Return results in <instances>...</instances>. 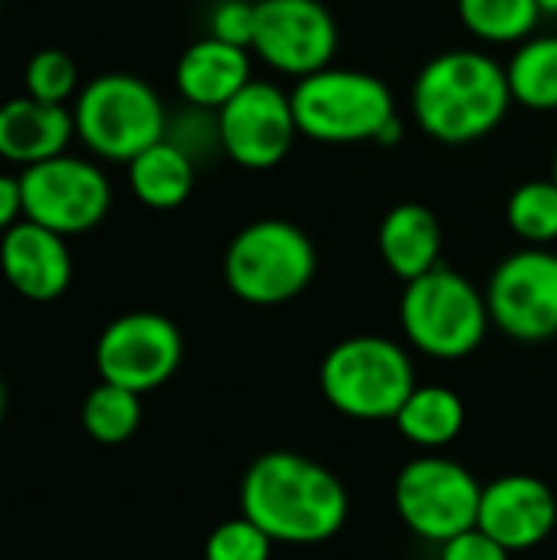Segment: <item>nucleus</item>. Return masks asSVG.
I'll use <instances>...</instances> for the list:
<instances>
[{"instance_id": "obj_1", "label": "nucleus", "mask_w": 557, "mask_h": 560, "mask_svg": "<svg viewBox=\"0 0 557 560\" xmlns=\"http://www.w3.org/2000/svg\"><path fill=\"white\" fill-rule=\"evenodd\" d=\"M240 512L276 545H322L348 522V489L309 456L266 453L240 482Z\"/></svg>"}, {"instance_id": "obj_2", "label": "nucleus", "mask_w": 557, "mask_h": 560, "mask_svg": "<svg viewBox=\"0 0 557 560\" xmlns=\"http://www.w3.org/2000/svg\"><path fill=\"white\" fill-rule=\"evenodd\" d=\"M512 105L506 66L476 49L437 52L410 89L417 125L440 144H469L492 135Z\"/></svg>"}, {"instance_id": "obj_3", "label": "nucleus", "mask_w": 557, "mask_h": 560, "mask_svg": "<svg viewBox=\"0 0 557 560\" xmlns=\"http://www.w3.org/2000/svg\"><path fill=\"white\" fill-rule=\"evenodd\" d=\"M318 387L332 410L351 420H394L417 387L410 354L381 335H355L338 341L322 368Z\"/></svg>"}, {"instance_id": "obj_4", "label": "nucleus", "mask_w": 557, "mask_h": 560, "mask_svg": "<svg viewBox=\"0 0 557 560\" xmlns=\"http://www.w3.org/2000/svg\"><path fill=\"white\" fill-rule=\"evenodd\" d=\"M404 338L427 358L463 361L469 358L492 325L486 292H479L456 269L437 266L420 279L404 282L397 305Z\"/></svg>"}, {"instance_id": "obj_5", "label": "nucleus", "mask_w": 557, "mask_h": 560, "mask_svg": "<svg viewBox=\"0 0 557 560\" xmlns=\"http://www.w3.org/2000/svg\"><path fill=\"white\" fill-rule=\"evenodd\" d=\"M289 98L299 135L318 144L378 141L384 125L397 118L387 82L361 69L325 66L305 79H295Z\"/></svg>"}, {"instance_id": "obj_6", "label": "nucleus", "mask_w": 557, "mask_h": 560, "mask_svg": "<svg viewBox=\"0 0 557 560\" xmlns=\"http://www.w3.org/2000/svg\"><path fill=\"white\" fill-rule=\"evenodd\" d=\"M318 272V253L305 230L289 220H256L243 226L223 256L227 289L246 305H286L299 299Z\"/></svg>"}, {"instance_id": "obj_7", "label": "nucleus", "mask_w": 557, "mask_h": 560, "mask_svg": "<svg viewBox=\"0 0 557 560\" xmlns=\"http://www.w3.org/2000/svg\"><path fill=\"white\" fill-rule=\"evenodd\" d=\"M76 138L102 161L128 164L167 135V108L161 95L138 75H95L72 105Z\"/></svg>"}, {"instance_id": "obj_8", "label": "nucleus", "mask_w": 557, "mask_h": 560, "mask_svg": "<svg viewBox=\"0 0 557 560\" xmlns=\"http://www.w3.org/2000/svg\"><path fill=\"white\" fill-rule=\"evenodd\" d=\"M483 486L476 476L443 456H423L407 463L394 482V505L401 522L430 545L476 528Z\"/></svg>"}, {"instance_id": "obj_9", "label": "nucleus", "mask_w": 557, "mask_h": 560, "mask_svg": "<svg viewBox=\"0 0 557 560\" xmlns=\"http://www.w3.org/2000/svg\"><path fill=\"white\" fill-rule=\"evenodd\" d=\"M23 217L59 233L79 236L98 226L112 207V184L95 161L59 154L23 167Z\"/></svg>"}, {"instance_id": "obj_10", "label": "nucleus", "mask_w": 557, "mask_h": 560, "mask_svg": "<svg viewBox=\"0 0 557 560\" xmlns=\"http://www.w3.org/2000/svg\"><path fill=\"white\" fill-rule=\"evenodd\" d=\"M492 325L522 345H542L557 335V253L522 246L506 256L486 285Z\"/></svg>"}, {"instance_id": "obj_11", "label": "nucleus", "mask_w": 557, "mask_h": 560, "mask_svg": "<svg viewBox=\"0 0 557 560\" xmlns=\"http://www.w3.org/2000/svg\"><path fill=\"white\" fill-rule=\"evenodd\" d=\"M184 361L177 325L158 312H128L105 325L95 341V371L102 381L148 394L164 387Z\"/></svg>"}, {"instance_id": "obj_12", "label": "nucleus", "mask_w": 557, "mask_h": 560, "mask_svg": "<svg viewBox=\"0 0 557 560\" xmlns=\"http://www.w3.org/2000/svg\"><path fill=\"white\" fill-rule=\"evenodd\" d=\"M250 49L272 72L305 79L332 66L338 52V23L322 0H259Z\"/></svg>"}, {"instance_id": "obj_13", "label": "nucleus", "mask_w": 557, "mask_h": 560, "mask_svg": "<svg viewBox=\"0 0 557 560\" xmlns=\"http://www.w3.org/2000/svg\"><path fill=\"white\" fill-rule=\"evenodd\" d=\"M217 128L223 154L246 171H269L282 164L295 138H302L289 92L266 79H253L223 108H217Z\"/></svg>"}, {"instance_id": "obj_14", "label": "nucleus", "mask_w": 557, "mask_h": 560, "mask_svg": "<svg viewBox=\"0 0 557 560\" xmlns=\"http://www.w3.org/2000/svg\"><path fill=\"white\" fill-rule=\"evenodd\" d=\"M476 528H483L512 555L532 551L545 545L557 528L555 489L545 479L525 472L499 476L483 486Z\"/></svg>"}, {"instance_id": "obj_15", "label": "nucleus", "mask_w": 557, "mask_h": 560, "mask_svg": "<svg viewBox=\"0 0 557 560\" xmlns=\"http://www.w3.org/2000/svg\"><path fill=\"white\" fill-rule=\"evenodd\" d=\"M0 272L7 285L30 302H53L72 282V256L66 236L20 220L0 233Z\"/></svg>"}, {"instance_id": "obj_16", "label": "nucleus", "mask_w": 557, "mask_h": 560, "mask_svg": "<svg viewBox=\"0 0 557 560\" xmlns=\"http://www.w3.org/2000/svg\"><path fill=\"white\" fill-rule=\"evenodd\" d=\"M253 82V52L213 36H204L190 43L177 66H174V85L187 105L197 108H223L240 89Z\"/></svg>"}, {"instance_id": "obj_17", "label": "nucleus", "mask_w": 557, "mask_h": 560, "mask_svg": "<svg viewBox=\"0 0 557 560\" xmlns=\"http://www.w3.org/2000/svg\"><path fill=\"white\" fill-rule=\"evenodd\" d=\"M76 135L72 112L33 95H20L0 105V158L20 167L66 154Z\"/></svg>"}, {"instance_id": "obj_18", "label": "nucleus", "mask_w": 557, "mask_h": 560, "mask_svg": "<svg viewBox=\"0 0 557 560\" xmlns=\"http://www.w3.org/2000/svg\"><path fill=\"white\" fill-rule=\"evenodd\" d=\"M378 253L401 282L420 279L423 272L443 266V230L430 207L423 203H397L384 213L378 230Z\"/></svg>"}, {"instance_id": "obj_19", "label": "nucleus", "mask_w": 557, "mask_h": 560, "mask_svg": "<svg viewBox=\"0 0 557 560\" xmlns=\"http://www.w3.org/2000/svg\"><path fill=\"white\" fill-rule=\"evenodd\" d=\"M194 177L197 161L167 138L154 141L151 148L128 161V187L151 210L181 207L194 190Z\"/></svg>"}, {"instance_id": "obj_20", "label": "nucleus", "mask_w": 557, "mask_h": 560, "mask_svg": "<svg viewBox=\"0 0 557 560\" xmlns=\"http://www.w3.org/2000/svg\"><path fill=\"white\" fill-rule=\"evenodd\" d=\"M394 423L407 443L420 450H443L463 433L466 407L456 390L440 387V384H423V387H414V394L404 400Z\"/></svg>"}, {"instance_id": "obj_21", "label": "nucleus", "mask_w": 557, "mask_h": 560, "mask_svg": "<svg viewBox=\"0 0 557 560\" xmlns=\"http://www.w3.org/2000/svg\"><path fill=\"white\" fill-rule=\"evenodd\" d=\"M512 102L529 112H557V33L529 36L506 62Z\"/></svg>"}, {"instance_id": "obj_22", "label": "nucleus", "mask_w": 557, "mask_h": 560, "mask_svg": "<svg viewBox=\"0 0 557 560\" xmlns=\"http://www.w3.org/2000/svg\"><path fill=\"white\" fill-rule=\"evenodd\" d=\"M460 23L489 46H519L535 36L545 10L538 0H456Z\"/></svg>"}, {"instance_id": "obj_23", "label": "nucleus", "mask_w": 557, "mask_h": 560, "mask_svg": "<svg viewBox=\"0 0 557 560\" xmlns=\"http://www.w3.org/2000/svg\"><path fill=\"white\" fill-rule=\"evenodd\" d=\"M141 427V394L102 381L89 390L82 404V430L102 446H118L131 440Z\"/></svg>"}, {"instance_id": "obj_24", "label": "nucleus", "mask_w": 557, "mask_h": 560, "mask_svg": "<svg viewBox=\"0 0 557 560\" xmlns=\"http://www.w3.org/2000/svg\"><path fill=\"white\" fill-rule=\"evenodd\" d=\"M509 230L525 246H552L557 243V184L548 180H525L512 190L506 203Z\"/></svg>"}, {"instance_id": "obj_25", "label": "nucleus", "mask_w": 557, "mask_h": 560, "mask_svg": "<svg viewBox=\"0 0 557 560\" xmlns=\"http://www.w3.org/2000/svg\"><path fill=\"white\" fill-rule=\"evenodd\" d=\"M23 82H26V95L49 102V105H66L76 95L79 72H76V62L62 49H39L26 62Z\"/></svg>"}, {"instance_id": "obj_26", "label": "nucleus", "mask_w": 557, "mask_h": 560, "mask_svg": "<svg viewBox=\"0 0 557 560\" xmlns=\"http://www.w3.org/2000/svg\"><path fill=\"white\" fill-rule=\"evenodd\" d=\"M272 538L246 515L217 525L204 545V560H269Z\"/></svg>"}, {"instance_id": "obj_27", "label": "nucleus", "mask_w": 557, "mask_h": 560, "mask_svg": "<svg viewBox=\"0 0 557 560\" xmlns=\"http://www.w3.org/2000/svg\"><path fill=\"white\" fill-rule=\"evenodd\" d=\"M167 141H174L184 154H190L194 161H204L210 158L213 151H223L220 148V128H217V112L210 108H197V105H187L181 115L167 118Z\"/></svg>"}, {"instance_id": "obj_28", "label": "nucleus", "mask_w": 557, "mask_h": 560, "mask_svg": "<svg viewBox=\"0 0 557 560\" xmlns=\"http://www.w3.org/2000/svg\"><path fill=\"white\" fill-rule=\"evenodd\" d=\"M207 26H210L207 36L250 49L253 46V33H256V3L253 0H220L210 10Z\"/></svg>"}, {"instance_id": "obj_29", "label": "nucleus", "mask_w": 557, "mask_h": 560, "mask_svg": "<svg viewBox=\"0 0 557 560\" xmlns=\"http://www.w3.org/2000/svg\"><path fill=\"white\" fill-rule=\"evenodd\" d=\"M440 560H512V551L492 541L483 528H469L440 545Z\"/></svg>"}, {"instance_id": "obj_30", "label": "nucleus", "mask_w": 557, "mask_h": 560, "mask_svg": "<svg viewBox=\"0 0 557 560\" xmlns=\"http://www.w3.org/2000/svg\"><path fill=\"white\" fill-rule=\"evenodd\" d=\"M23 220V190L20 177L0 174V233H7L13 223Z\"/></svg>"}, {"instance_id": "obj_31", "label": "nucleus", "mask_w": 557, "mask_h": 560, "mask_svg": "<svg viewBox=\"0 0 557 560\" xmlns=\"http://www.w3.org/2000/svg\"><path fill=\"white\" fill-rule=\"evenodd\" d=\"M3 410H7V387H3V377H0V420H3Z\"/></svg>"}, {"instance_id": "obj_32", "label": "nucleus", "mask_w": 557, "mask_h": 560, "mask_svg": "<svg viewBox=\"0 0 557 560\" xmlns=\"http://www.w3.org/2000/svg\"><path fill=\"white\" fill-rule=\"evenodd\" d=\"M538 3H542V10H545V13H555L557 16V0H538Z\"/></svg>"}, {"instance_id": "obj_33", "label": "nucleus", "mask_w": 557, "mask_h": 560, "mask_svg": "<svg viewBox=\"0 0 557 560\" xmlns=\"http://www.w3.org/2000/svg\"><path fill=\"white\" fill-rule=\"evenodd\" d=\"M552 180L557 184V148H555V161H552Z\"/></svg>"}, {"instance_id": "obj_34", "label": "nucleus", "mask_w": 557, "mask_h": 560, "mask_svg": "<svg viewBox=\"0 0 557 560\" xmlns=\"http://www.w3.org/2000/svg\"><path fill=\"white\" fill-rule=\"evenodd\" d=\"M0 7H3V0H0Z\"/></svg>"}, {"instance_id": "obj_35", "label": "nucleus", "mask_w": 557, "mask_h": 560, "mask_svg": "<svg viewBox=\"0 0 557 560\" xmlns=\"http://www.w3.org/2000/svg\"><path fill=\"white\" fill-rule=\"evenodd\" d=\"M253 3H259V0H253Z\"/></svg>"}]
</instances>
